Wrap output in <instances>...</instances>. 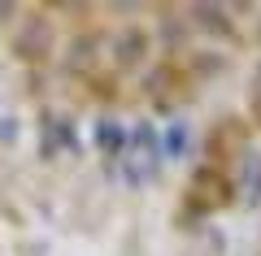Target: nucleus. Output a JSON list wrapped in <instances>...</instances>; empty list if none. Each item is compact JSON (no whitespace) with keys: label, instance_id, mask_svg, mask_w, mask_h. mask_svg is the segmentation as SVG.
Here are the masks:
<instances>
[]
</instances>
